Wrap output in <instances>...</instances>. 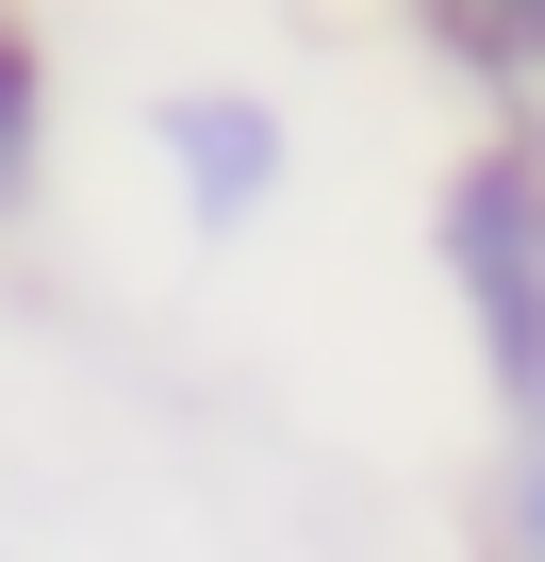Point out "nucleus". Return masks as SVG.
<instances>
[{
    "instance_id": "1",
    "label": "nucleus",
    "mask_w": 545,
    "mask_h": 562,
    "mask_svg": "<svg viewBox=\"0 0 545 562\" xmlns=\"http://www.w3.org/2000/svg\"><path fill=\"white\" fill-rule=\"evenodd\" d=\"M446 281H463V315H479L496 397L529 414V397H545V265H529V166H512V149H479V166L446 182Z\"/></svg>"
},
{
    "instance_id": "3",
    "label": "nucleus",
    "mask_w": 545,
    "mask_h": 562,
    "mask_svg": "<svg viewBox=\"0 0 545 562\" xmlns=\"http://www.w3.org/2000/svg\"><path fill=\"white\" fill-rule=\"evenodd\" d=\"M413 18H430V34L479 67V83H512V67H529V18H545V0H413Z\"/></svg>"
},
{
    "instance_id": "2",
    "label": "nucleus",
    "mask_w": 545,
    "mask_h": 562,
    "mask_svg": "<svg viewBox=\"0 0 545 562\" xmlns=\"http://www.w3.org/2000/svg\"><path fill=\"white\" fill-rule=\"evenodd\" d=\"M149 133H166V166H182V215H198V232H248L264 199H282V116H264V100H231V83L166 100Z\"/></svg>"
},
{
    "instance_id": "4",
    "label": "nucleus",
    "mask_w": 545,
    "mask_h": 562,
    "mask_svg": "<svg viewBox=\"0 0 545 562\" xmlns=\"http://www.w3.org/2000/svg\"><path fill=\"white\" fill-rule=\"evenodd\" d=\"M34 133H50V83H34L18 34H0V215H18V182H34Z\"/></svg>"
}]
</instances>
